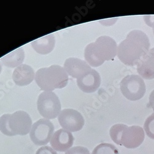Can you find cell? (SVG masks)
<instances>
[{
    "label": "cell",
    "instance_id": "603a6c76",
    "mask_svg": "<svg viewBox=\"0 0 154 154\" xmlns=\"http://www.w3.org/2000/svg\"><path fill=\"white\" fill-rule=\"evenodd\" d=\"M35 154H57V152L49 146H43L38 149Z\"/></svg>",
    "mask_w": 154,
    "mask_h": 154
},
{
    "label": "cell",
    "instance_id": "ffe728a7",
    "mask_svg": "<svg viewBox=\"0 0 154 154\" xmlns=\"http://www.w3.org/2000/svg\"><path fill=\"white\" fill-rule=\"evenodd\" d=\"M10 115V113H5L0 117V131L8 136H12L8 124Z\"/></svg>",
    "mask_w": 154,
    "mask_h": 154
},
{
    "label": "cell",
    "instance_id": "30bf717a",
    "mask_svg": "<svg viewBox=\"0 0 154 154\" xmlns=\"http://www.w3.org/2000/svg\"><path fill=\"white\" fill-rule=\"evenodd\" d=\"M63 68L68 75L76 79L86 75L92 70L85 60L75 57L67 59L64 63Z\"/></svg>",
    "mask_w": 154,
    "mask_h": 154
},
{
    "label": "cell",
    "instance_id": "d6986e66",
    "mask_svg": "<svg viewBox=\"0 0 154 154\" xmlns=\"http://www.w3.org/2000/svg\"><path fill=\"white\" fill-rule=\"evenodd\" d=\"M127 127L124 124H116L113 125L110 130V136L114 143L120 146L121 137L123 131Z\"/></svg>",
    "mask_w": 154,
    "mask_h": 154
},
{
    "label": "cell",
    "instance_id": "6da1fadb",
    "mask_svg": "<svg viewBox=\"0 0 154 154\" xmlns=\"http://www.w3.org/2000/svg\"><path fill=\"white\" fill-rule=\"evenodd\" d=\"M150 43L147 35L139 30H134L127 34L126 39L118 46L117 56L127 66L137 64L149 52Z\"/></svg>",
    "mask_w": 154,
    "mask_h": 154
},
{
    "label": "cell",
    "instance_id": "9a60e30c",
    "mask_svg": "<svg viewBox=\"0 0 154 154\" xmlns=\"http://www.w3.org/2000/svg\"><path fill=\"white\" fill-rule=\"evenodd\" d=\"M55 44L56 41L53 34H48L32 42L31 46L36 53L47 55L52 52Z\"/></svg>",
    "mask_w": 154,
    "mask_h": 154
},
{
    "label": "cell",
    "instance_id": "5b68a950",
    "mask_svg": "<svg viewBox=\"0 0 154 154\" xmlns=\"http://www.w3.org/2000/svg\"><path fill=\"white\" fill-rule=\"evenodd\" d=\"M54 130V125L50 120L41 119L32 125L30 138L37 146H45L52 137Z\"/></svg>",
    "mask_w": 154,
    "mask_h": 154
},
{
    "label": "cell",
    "instance_id": "d4e9b609",
    "mask_svg": "<svg viewBox=\"0 0 154 154\" xmlns=\"http://www.w3.org/2000/svg\"><path fill=\"white\" fill-rule=\"evenodd\" d=\"M149 105L154 111V89L151 92L149 97Z\"/></svg>",
    "mask_w": 154,
    "mask_h": 154
},
{
    "label": "cell",
    "instance_id": "4fadbf2b",
    "mask_svg": "<svg viewBox=\"0 0 154 154\" xmlns=\"http://www.w3.org/2000/svg\"><path fill=\"white\" fill-rule=\"evenodd\" d=\"M34 69L27 64L22 63L16 67L12 73V80L19 86H25L30 84L35 79Z\"/></svg>",
    "mask_w": 154,
    "mask_h": 154
},
{
    "label": "cell",
    "instance_id": "7c38bea8",
    "mask_svg": "<svg viewBox=\"0 0 154 154\" xmlns=\"http://www.w3.org/2000/svg\"><path fill=\"white\" fill-rule=\"evenodd\" d=\"M101 84V77L99 73L94 69L88 74L77 79V85L82 91L85 93H95Z\"/></svg>",
    "mask_w": 154,
    "mask_h": 154
},
{
    "label": "cell",
    "instance_id": "44dd1931",
    "mask_svg": "<svg viewBox=\"0 0 154 154\" xmlns=\"http://www.w3.org/2000/svg\"><path fill=\"white\" fill-rule=\"evenodd\" d=\"M144 129L147 136L154 139V113L151 114L145 121Z\"/></svg>",
    "mask_w": 154,
    "mask_h": 154
},
{
    "label": "cell",
    "instance_id": "9c48e42d",
    "mask_svg": "<svg viewBox=\"0 0 154 154\" xmlns=\"http://www.w3.org/2000/svg\"><path fill=\"white\" fill-rule=\"evenodd\" d=\"M145 138V133L139 126H127L123 131L120 146L127 149H135L143 144Z\"/></svg>",
    "mask_w": 154,
    "mask_h": 154
},
{
    "label": "cell",
    "instance_id": "4316f807",
    "mask_svg": "<svg viewBox=\"0 0 154 154\" xmlns=\"http://www.w3.org/2000/svg\"><path fill=\"white\" fill-rule=\"evenodd\" d=\"M2 66L1 63H0V73H2Z\"/></svg>",
    "mask_w": 154,
    "mask_h": 154
},
{
    "label": "cell",
    "instance_id": "8992f818",
    "mask_svg": "<svg viewBox=\"0 0 154 154\" xmlns=\"http://www.w3.org/2000/svg\"><path fill=\"white\" fill-rule=\"evenodd\" d=\"M93 50L98 59L104 63L117 55L118 46L114 39L108 36H101L92 43Z\"/></svg>",
    "mask_w": 154,
    "mask_h": 154
},
{
    "label": "cell",
    "instance_id": "484cf974",
    "mask_svg": "<svg viewBox=\"0 0 154 154\" xmlns=\"http://www.w3.org/2000/svg\"><path fill=\"white\" fill-rule=\"evenodd\" d=\"M150 27L152 28V30H153V35H154V22L152 24V25L150 26Z\"/></svg>",
    "mask_w": 154,
    "mask_h": 154
},
{
    "label": "cell",
    "instance_id": "8fae6325",
    "mask_svg": "<svg viewBox=\"0 0 154 154\" xmlns=\"http://www.w3.org/2000/svg\"><path fill=\"white\" fill-rule=\"evenodd\" d=\"M74 137L72 133L64 129L57 130L50 141V145L55 151H68L73 145Z\"/></svg>",
    "mask_w": 154,
    "mask_h": 154
},
{
    "label": "cell",
    "instance_id": "cb8c5ba5",
    "mask_svg": "<svg viewBox=\"0 0 154 154\" xmlns=\"http://www.w3.org/2000/svg\"><path fill=\"white\" fill-rule=\"evenodd\" d=\"M118 20V18H113V19H108L106 20H100V23L103 24L104 25H106V26H110L116 23V22Z\"/></svg>",
    "mask_w": 154,
    "mask_h": 154
},
{
    "label": "cell",
    "instance_id": "52a82bcc",
    "mask_svg": "<svg viewBox=\"0 0 154 154\" xmlns=\"http://www.w3.org/2000/svg\"><path fill=\"white\" fill-rule=\"evenodd\" d=\"M58 120L63 129L71 133L81 131L85 124L82 114L73 109H65L59 113Z\"/></svg>",
    "mask_w": 154,
    "mask_h": 154
},
{
    "label": "cell",
    "instance_id": "277c9868",
    "mask_svg": "<svg viewBox=\"0 0 154 154\" xmlns=\"http://www.w3.org/2000/svg\"><path fill=\"white\" fill-rule=\"evenodd\" d=\"M120 90L127 99L136 101L144 97L146 92V86L143 79L139 75H129L121 80Z\"/></svg>",
    "mask_w": 154,
    "mask_h": 154
},
{
    "label": "cell",
    "instance_id": "2e32d148",
    "mask_svg": "<svg viewBox=\"0 0 154 154\" xmlns=\"http://www.w3.org/2000/svg\"><path fill=\"white\" fill-rule=\"evenodd\" d=\"M25 53L22 48H19L0 59L3 65L8 68H16L22 64Z\"/></svg>",
    "mask_w": 154,
    "mask_h": 154
},
{
    "label": "cell",
    "instance_id": "7402d4cb",
    "mask_svg": "<svg viewBox=\"0 0 154 154\" xmlns=\"http://www.w3.org/2000/svg\"><path fill=\"white\" fill-rule=\"evenodd\" d=\"M65 154H91L89 150L84 147L81 146H76L71 148L68 151L66 152Z\"/></svg>",
    "mask_w": 154,
    "mask_h": 154
},
{
    "label": "cell",
    "instance_id": "e0dca14e",
    "mask_svg": "<svg viewBox=\"0 0 154 154\" xmlns=\"http://www.w3.org/2000/svg\"><path fill=\"white\" fill-rule=\"evenodd\" d=\"M84 58L85 61L91 67H97L101 66L103 63L95 55L93 50L92 43L88 44L84 50Z\"/></svg>",
    "mask_w": 154,
    "mask_h": 154
},
{
    "label": "cell",
    "instance_id": "5bb4252c",
    "mask_svg": "<svg viewBox=\"0 0 154 154\" xmlns=\"http://www.w3.org/2000/svg\"><path fill=\"white\" fill-rule=\"evenodd\" d=\"M139 76L146 80L154 79V47L150 49L137 66Z\"/></svg>",
    "mask_w": 154,
    "mask_h": 154
},
{
    "label": "cell",
    "instance_id": "ac0fdd59",
    "mask_svg": "<svg viewBox=\"0 0 154 154\" xmlns=\"http://www.w3.org/2000/svg\"><path fill=\"white\" fill-rule=\"evenodd\" d=\"M92 154H120L118 149L112 144L101 143L93 150Z\"/></svg>",
    "mask_w": 154,
    "mask_h": 154
},
{
    "label": "cell",
    "instance_id": "7a4b0ae2",
    "mask_svg": "<svg viewBox=\"0 0 154 154\" xmlns=\"http://www.w3.org/2000/svg\"><path fill=\"white\" fill-rule=\"evenodd\" d=\"M69 75L65 69L59 65H52L38 69L35 73V80L42 91H53L56 89L65 88Z\"/></svg>",
    "mask_w": 154,
    "mask_h": 154
},
{
    "label": "cell",
    "instance_id": "ba28073f",
    "mask_svg": "<svg viewBox=\"0 0 154 154\" xmlns=\"http://www.w3.org/2000/svg\"><path fill=\"white\" fill-rule=\"evenodd\" d=\"M8 124L12 136H25L30 133L32 121L26 112L18 110L11 114Z\"/></svg>",
    "mask_w": 154,
    "mask_h": 154
},
{
    "label": "cell",
    "instance_id": "3957f363",
    "mask_svg": "<svg viewBox=\"0 0 154 154\" xmlns=\"http://www.w3.org/2000/svg\"><path fill=\"white\" fill-rule=\"evenodd\" d=\"M37 105L41 116L48 120L56 119L62 110L59 99L53 91L42 92L38 97Z\"/></svg>",
    "mask_w": 154,
    "mask_h": 154
}]
</instances>
